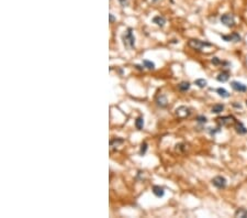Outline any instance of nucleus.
I'll use <instances>...</instances> for the list:
<instances>
[{"instance_id": "nucleus-28", "label": "nucleus", "mask_w": 247, "mask_h": 218, "mask_svg": "<svg viewBox=\"0 0 247 218\" xmlns=\"http://www.w3.org/2000/svg\"><path fill=\"white\" fill-rule=\"evenodd\" d=\"M120 2H121V4H122L123 7H125V6L128 4V1H126V0H120Z\"/></svg>"}, {"instance_id": "nucleus-7", "label": "nucleus", "mask_w": 247, "mask_h": 218, "mask_svg": "<svg viewBox=\"0 0 247 218\" xmlns=\"http://www.w3.org/2000/svg\"><path fill=\"white\" fill-rule=\"evenodd\" d=\"M231 87L234 90H236V92H239V93H245V92H247V86L240 82L233 81L231 83Z\"/></svg>"}, {"instance_id": "nucleus-19", "label": "nucleus", "mask_w": 247, "mask_h": 218, "mask_svg": "<svg viewBox=\"0 0 247 218\" xmlns=\"http://www.w3.org/2000/svg\"><path fill=\"white\" fill-rule=\"evenodd\" d=\"M194 84H196L198 87H200V88H204L205 86L208 85V82H207L205 79H203V78H198V79L194 81Z\"/></svg>"}, {"instance_id": "nucleus-30", "label": "nucleus", "mask_w": 247, "mask_h": 218, "mask_svg": "<svg viewBox=\"0 0 247 218\" xmlns=\"http://www.w3.org/2000/svg\"><path fill=\"white\" fill-rule=\"evenodd\" d=\"M135 67H136V68H137V70H143V68H144V67H141V66H139V65H135Z\"/></svg>"}, {"instance_id": "nucleus-9", "label": "nucleus", "mask_w": 247, "mask_h": 218, "mask_svg": "<svg viewBox=\"0 0 247 218\" xmlns=\"http://www.w3.org/2000/svg\"><path fill=\"white\" fill-rule=\"evenodd\" d=\"M156 104H157V106L160 107V108H165V107H167V105H168L167 97L165 95H159V96H157V98H156Z\"/></svg>"}, {"instance_id": "nucleus-10", "label": "nucleus", "mask_w": 247, "mask_h": 218, "mask_svg": "<svg viewBox=\"0 0 247 218\" xmlns=\"http://www.w3.org/2000/svg\"><path fill=\"white\" fill-rule=\"evenodd\" d=\"M234 128H235L236 132L239 133V134H245V133H247L246 127L242 122H239V121H236L235 125H234Z\"/></svg>"}, {"instance_id": "nucleus-29", "label": "nucleus", "mask_w": 247, "mask_h": 218, "mask_svg": "<svg viewBox=\"0 0 247 218\" xmlns=\"http://www.w3.org/2000/svg\"><path fill=\"white\" fill-rule=\"evenodd\" d=\"M233 106H234V107H237V108H242V106H240V104H235V102H234V104H233Z\"/></svg>"}, {"instance_id": "nucleus-23", "label": "nucleus", "mask_w": 247, "mask_h": 218, "mask_svg": "<svg viewBox=\"0 0 247 218\" xmlns=\"http://www.w3.org/2000/svg\"><path fill=\"white\" fill-rule=\"evenodd\" d=\"M187 147H188V144H186V143L177 144V151L179 150V151H181V152H185L186 150H187Z\"/></svg>"}, {"instance_id": "nucleus-13", "label": "nucleus", "mask_w": 247, "mask_h": 218, "mask_svg": "<svg viewBox=\"0 0 247 218\" xmlns=\"http://www.w3.org/2000/svg\"><path fill=\"white\" fill-rule=\"evenodd\" d=\"M123 143H124V140H123V139H120V138H116V139H113V140L110 141V147H111V149H116L118 147H120V145H122Z\"/></svg>"}, {"instance_id": "nucleus-31", "label": "nucleus", "mask_w": 247, "mask_h": 218, "mask_svg": "<svg viewBox=\"0 0 247 218\" xmlns=\"http://www.w3.org/2000/svg\"><path fill=\"white\" fill-rule=\"evenodd\" d=\"M246 105H247V100H246Z\"/></svg>"}, {"instance_id": "nucleus-17", "label": "nucleus", "mask_w": 247, "mask_h": 218, "mask_svg": "<svg viewBox=\"0 0 247 218\" xmlns=\"http://www.w3.org/2000/svg\"><path fill=\"white\" fill-rule=\"evenodd\" d=\"M190 83L189 82H181L178 85V89L181 90V92H187L190 89Z\"/></svg>"}, {"instance_id": "nucleus-18", "label": "nucleus", "mask_w": 247, "mask_h": 218, "mask_svg": "<svg viewBox=\"0 0 247 218\" xmlns=\"http://www.w3.org/2000/svg\"><path fill=\"white\" fill-rule=\"evenodd\" d=\"M216 93L219 94V96H221L222 98H228L230 97V93L225 88H217Z\"/></svg>"}, {"instance_id": "nucleus-22", "label": "nucleus", "mask_w": 247, "mask_h": 218, "mask_svg": "<svg viewBox=\"0 0 247 218\" xmlns=\"http://www.w3.org/2000/svg\"><path fill=\"white\" fill-rule=\"evenodd\" d=\"M147 148H148V144H147V142H143L142 143V145H141V149H139V154L143 156L145 153H146L147 151Z\"/></svg>"}, {"instance_id": "nucleus-8", "label": "nucleus", "mask_w": 247, "mask_h": 218, "mask_svg": "<svg viewBox=\"0 0 247 218\" xmlns=\"http://www.w3.org/2000/svg\"><path fill=\"white\" fill-rule=\"evenodd\" d=\"M222 39H223L224 41H226V42H231V41H233V42H239V41L242 40V38H240V35H239L238 33L233 32V33L230 35H222Z\"/></svg>"}, {"instance_id": "nucleus-25", "label": "nucleus", "mask_w": 247, "mask_h": 218, "mask_svg": "<svg viewBox=\"0 0 247 218\" xmlns=\"http://www.w3.org/2000/svg\"><path fill=\"white\" fill-rule=\"evenodd\" d=\"M211 62H212L214 65H219V64H222V62L220 61V59H219V57H216V56H215V57H213Z\"/></svg>"}, {"instance_id": "nucleus-20", "label": "nucleus", "mask_w": 247, "mask_h": 218, "mask_svg": "<svg viewBox=\"0 0 247 218\" xmlns=\"http://www.w3.org/2000/svg\"><path fill=\"white\" fill-rule=\"evenodd\" d=\"M135 127L137 130H142L144 127V118L143 117H139L135 120Z\"/></svg>"}, {"instance_id": "nucleus-14", "label": "nucleus", "mask_w": 247, "mask_h": 218, "mask_svg": "<svg viewBox=\"0 0 247 218\" xmlns=\"http://www.w3.org/2000/svg\"><path fill=\"white\" fill-rule=\"evenodd\" d=\"M153 22H154L155 24H157L158 27H164L165 23H166V19L162 16H157L153 19Z\"/></svg>"}, {"instance_id": "nucleus-1", "label": "nucleus", "mask_w": 247, "mask_h": 218, "mask_svg": "<svg viewBox=\"0 0 247 218\" xmlns=\"http://www.w3.org/2000/svg\"><path fill=\"white\" fill-rule=\"evenodd\" d=\"M188 45H189L191 49L196 51H199V52H204L205 50L211 51L213 49V44L209 42H205V41H201V40H197V39H193L190 40L188 42Z\"/></svg>"}, {"instance_id": "nucleus-3", "label": "nucleus", "mask_w": 247, "mask_h": 218, "mask_svg": "<svg viewBox=\"0 0 247 218\" xmlns=\"http://www.w3.org/2000/svg\"><path fill=\"white\" fill-rule=\"evenodd\" d=\"M175 115H176V117L180 118V119H185V118L189 117L191 115V110H190V108L186 107V106H180V107L176 108Z\"/></svg>"}, {"instance_id": "nucleus-15", "label": "nucleus", "mask_w": 247, "mask_h": 218, "mask_svg": "<svg viewBox=\"0 0 247 218\" xmlns=\"http://www.w3.org/2000/svg\"><path fill=\"white\" fill-rule=\"evenodd\" d=\"M234 216L237 218H247V209L246 208H238L235 211Z\"/></svg>"}, {"instance_id": "nucleus-5", "label": "nucleus", "mask_w": 247, "mask_h": 218, "mask_svg": "<svg viewBox=\"0 0 247 218\" xmlns=\"http://www.w3.org/2000/svg\"><path fill=\"white\" fill-rule=\"evenodd\" d=\"M212 184L216 188H220V190L225 188L226 187V179L221 175H217L212 179Z\"/></svg>"}, {"instance_id": "nucleus-12", "label": "nucleus", "mask_w": 247, "mask_h": 218, "mask_svg": "<svg viewBox=\"0 0 247 218\" xmlns=\"http://www.w3.org/2000/svg\"><path fill=\"white\" fill-rule=\"evenodd\" d=\"M153 193H154V195L156 196V197H162L164 195H165V191H164V188L160 186H158V185H155V186H153Z\"/></svg>"}, {"instance_id": "nucleus-4", "label": "nucleus", "mask_w": 247, "mask_h": 218, "mask_svg": "<svg viewBox=\"0 0 247 218\" xmlns=\"http://www.w3.org/2000/svg\"><path fill=\"white\" fill-rule=\"evenodd\" d=\"M216 122L219 124V126H230V125H235L236 120L233 116H224V117L217 118Z\"/></svg>"}, {"instance_id": "nucleus-21", "label": "nucleus", "mask_w": 247, "mask_h": 218, "mask_svg": "<svg viewBox=\"0 0 247 218\" xmlns=\"http://www.w3.org/2000/svg\"><path fill=\"white\" fill-rule=\"evenodd\" d=\"M143 66L148 68V70H154L155 68V64L152 61H148V60H144L143 61Z\"/></svg>"}, {"instance_id": "nucleus-26", "label": "nucleus", "mask_w": 247, "mask_h": 218, "mask_svg": "<svg viewBox=\"0 0 247 218\" xmlns=\"http://www.w3.org/2000/svg\"><path fill=\"white\" fill-rule=\"evenodd\" d=\"M209 129H210L209 131H210V133H211V134H215L216 132H220V131H221L220 127H219V128H215V130H211V128H209Z\"/></svg>"}, {"instance_id": "nucleus-11", "label": "nucleus", "mask_w": 247, "mask_h": 218, "mask_svg": "<svg viewBox=\"0 0 247 218\" xmlns=\"http://www.w3.org/2000/svg\"><path fill=\"white\" fill-rule=\"evenodd\" d=\"M228 78H230V73H228V72H226V70H223V72H221L220 74L216 76V79H217L219 82H221V83L228 82Z\"/></svg>"}, {"instance_id": "nucleus-2", "label": "nucleus", "mask_w": 247, "mask_h": 218, "mask_svg": "<svg viewBox=\"0 0 247 218\" xmlns=\"http://www.w3.org/2000/svg\"><path fill=\"white\" fill-rule=\"evenodd\" d=\"M122 40H123V44L126 49H133L135 47V36L133 34V29L129 28L125 31L123 35H122Z\"/></svg>"}, {"instance_id": "nucleus-16", "label": "nucleus", "mask_w": 247, "mask_h": 218, "mask_svg": "<svg viewBox=\"0 0 247 218\" xmlns=\"http://www.w3.org/2000/svg\"><path fill=\"white\" fill-rule=\"evenodd\" d=\"M223 110H224L223 104H216V105L213 106L212 109H211V111H212L213 113H221Z\"/></svg>"}, {"instance_id": "nucleus-6", "label": "nucleus", "mask_w": 247, "mask_h": 218, "mask_svg": "<svg viewBox=\"0 0 247 218\" xmlns=\"http://www.w3.org/2000/svg\"><path fill=\"white\" fill-rule=\"evenodd\" d=\"M221 22L225 25V27H228V28H232L234 27V24H235V20H234V17L232 16V15H230V13H226V15H223V16L221 17Z\"/></svg>"}, {"instance_id": "nucleus-27", "label": "nucleus", "mask_w": 247, "mask_h": 218, "mask_svg": "<svg viewBox=\"0 0 247 218\" xmlns=\"http://www.w3.org/2000/svg\"><path fill=\"white\" fill-rule=\"evenodd\" d=\"M109 18H110V22H111V23H113V22L116 21V18L113 17V15H110V16H109Z\"/></svg>"}, {"instance_id": "nucleus-24", "label": "nucleus", "mask_w": 247, "mask_h": 218, "mask_svg": "<svg viewBox=\"0 0 247 218\" xmlns=\"http://www.w3.org/2000/svg\"><path fill=\"white\" fill-rule=\"evenodd\" d=\"M197 121L198 122H200V124H207V122H208V119H207V117H204V116H198Z\"/></svg>"}]
</instances>
